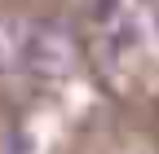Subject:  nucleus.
<instances>
[{
  "instance_id": "obj_1",
  "label": "nucleus",
  "mask_w": 159,
  "mask_h": 154,
  "mask_svg": "<svg viewBox=\"0 0 159 154\" xmlns=\"http://www.w3.org/2000/svg\"><path fill=\"white\" fill-rule=\"evenodd\" d=\"M75 66V40L57 22H31V44H27V71L40 79H62Z\"/></svg>"
},
{
  "instance_id": "obj_2",
  "label": "nucleus",
  "mask_w": 159,
  "mask_h": 154,
  "mask_svg": "<svg viewBox=\"0 0 159 154\" xmlns=\"http://www.w3.org/2000/svg\"><path fill=\"white\" fill-rule=\"evenodd\" d=\"M27 44H31V22L18 13H0V75L27 71Z\"/></svg>"
},
{
  "instance_id": "obj_3",
  "label": "nucleus",
  "mask_w": 159,
  "mask_h": 154,
  "mask_svg": "<svg viewBox=\"0 0 159 154\" xmlns=\"http://www.w3.org/2000/svg\"><path fill=\"white\" fill-rule=\"evenodd\" d=\"M89 13H93V22H97V27H111L124 9H119V0H89Z\"/></svg>"
},
{
  "instance_id": "obj_4",
  "label": "nucleus",
  "mask_w": 159,
  "mask_h": 154,
  "mask_svg": "<svg viewBox=\"0 0 159 154\" xmlns=\"http://www.w3.org/2000/svg\"><path fill=\"white\" fill-rule=\"evenodd\" d=\"M150 5H155V9H159V0H150Z\"/></svg>"
}]
</instances>
